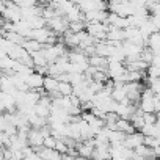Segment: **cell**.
<instances>
[{
    "label": "cell",
    "instance_id": "16",
    "mask_svg": "<svg viewBox=\"0 0 160 160\" xmlns=\"http://www.w3.org/2000/svg\"><path fill=\"white\" fill-rule=\"evenodd\" d=\"M22 46H24L30 53H33V52H36V50H41V49H42V44H41L39 41L33 39V38H27V39L22 42Z\"/></svg>",
    "mask_w": 160,
    "mask_h": 160
},
{
    "label": "cell",
    "instance_id": "12",
    "mask_svg": "<svg viewBox=\"0 0 160 160\" xmlns=\"http://www.w3.org/2000/svg\"><path fill=\"white\" fill-rule=\"evenodd\" d=\"M124 144L130 149H135L137 146L140 144H144V133L140 132V130H135L132 133H126V138H124Z\"/></svg>",
    "mask_w": 160,
    "mask_h": 160
},
{
    "label": "cell",
    "instance_id": "3",
    "mask_svg": "<svg viewBox=\"0 0 160 160\" xmlns=\"http://www.w3.org/2000/svg\"><path fill=\"white\" fill-rule=\"evenodd\" d=\"M105 71H107V74H108V77L112 80H119L126 74L127 68H126L124 61H118V60H110L108 58V64H107Z\"/></svg>",
    "mask_w": 160,
    "mask_h": 160
},
{
    "label": "cell",
    "instance_id": "25",
    "mask_svg": "<svg viewBox=\"0 0 160 160\" xmlns=\"http://www.w3.org/2000/svg\"><path fill=\"white\" fill-rule=\"evenodd\" d=\"M55 143H57V138L50 133V135H46V137H44L42 146H46V148H55Z\"/></svg>",
    "mask_w": 160,
    "mask_h": 160
},
{
    "label": "cell",
    "instance_id": "34",
    "mask_svg": "<svg viewBox=\"0 0 160 160\" xmlns=\"http://www.w3.org/2000/svg\"><path fill=\"white\" fill-rule=\"evenodd\" d=\"M0 75H2V71H0Z\"/></svg>",
    "mask_w": 160,
    "mask_h": 160
},
{
    "label": "cell",
    "instance_id": "26",
    "mask_svg": "<svg viewBox=\"0 0 160 160\" xmlns=\"http://www.w3.org/2000/svg\"><path fill=\"white\" fill-rule=\"evenodd\" d=\"M143 118H144V124H154L157 121V115L155 113H144L143 112Z\"/></svg>",
    "mask_w": 160,
    "mask_h": 160
},
{
    "label": "cell",
    "instance_id": "15",
    "mask_svg": "<svg viewBox=\"0 0 160 160\" xmlns=\"http://www.w3.org/2000/svg\"><path fill=\"white\" fill-rule=\"evenodd\" d=\"M116 129L121 130V132H124V133H132V132H135V127L132 126L130 119H126V118H119V119H118Z\"/></svg>",
    "mask_w": 160,
    "mask_h": 160
},
{
    "label": "cell",
    "instance_id": "27",
    "mask_svg": "<svg viewBox=\"0 0 160 160\" xmlns=\"http://www.w3.org/2000/svg\"><path fill=\"white\" fill-rule=\"evenodd\" d=\"M35 5H38V0H21V3H19L21 8H30Z\"/></svg>",
    "mask_w": 160,
    "mask_h": 160
},
{
    "label": "cell",
    "instance_id": "32",
    "mask_svg": "<svg viewBox=\"0 0 160 160\" xmlns=\"http://www.w3.org/2000/svg\"><path fill=\"white\" fill-rule=\"evenodd\" d=\"M7 2H13V3H18V5H19L21 0H7Z\"/></svg>",
    "mask_w": 160,
    "mask_h": 160
},
{
    "label": "cell",
    "instance_id": "29",
    "mask_svg": "<svg viewBox=\"0 0 160 160\" xmlns=\"http://www.w3.org/2000/svg\"><path fill=\"white\" fill-rule=\"evenodd\" d=\"M71 2H72L74 5H77V7H78L80 3H82V2H83V0H71Z\"/></svg>",
    "mask_w": 160,
    "mask_h": 160
},
{
    "label": "cell",
    "instance_id": "4",
    "mask_svg": "<svg viewBox=\"0 0 160 160\" xmlns=\"http://www.w3.org/2000/svg\"><path fill=\"white\" fill-rule=\"evenodd\" d=\"M2 16H3V19L8 21V22H18V21L22 19V8H21L18 3L7 2L5 10L2 11Z\"/></svg>",
    "mask_w": 160,
    "mask_h": 160
},
{
    "label": "cell",
    "instance_id": "6",
    "mask_svg": "<svg viewBox=\"0 0 160 160\" xmlns=\"http://www.w3.org/2000/svg\"><path fill=\"white\" fill-rule=\"evenodd\" d=\"M124 88H126V94H127V99L133 104H137L140 101V96H141V90H143V85L141 82H126L124 83Z\"/></svg>",
    "mask_w": 160,
    "mask_h": 160
},
{
    "label": "cell",
    "instance_id": "1",
    "mask_svg": "<svg viewBox=\"0 0 160 160\" xmlns=\"http://www.w3.org/2000/svg\"><path fill=\"white\" fill-rule=\"evenodd\" d=\"M108 24L107 22H98V21H93V22H87L85 25V30L96 39V41H102L107 38V32H108Z\"/></svg>",
    "mask_w": 160,
    "mask_h": 160
},
{
    "label": "cell",
    "instance_id": "21",
    "mask_svg": "<svg viewBox=\"0 0 160 160\" xmlns=\"http://www.w3.org/2000/svg\"><path fill=\"white\" fill-rule=\"evenodd\" d=\"M85 25H87V22H83V21L69 22L68 30H69V32H72V33H77V32H82V30H85Z\"/></svg>",
    "mask_w": 160,
    "mask_h": 160
},
{
    "label": "cell",
    "instance_id": "33",
    "mask_svg": "<svg viewBox=\"0 0 160 160\" xmlns=\"http://www.w3.org/2000/svg\"><path fill=\"white\" fill-rule=\"evenodd\" d=\"M105 2H110V0H105Z\"/></svg>",
    "mask_w": 160,
    "mask_h": 160
},
{
    "label": "cell",
    "instance_id": "24",
    "mask_svg": "<svg viewBox=\"0 0 160 160\" xmlns=\"http://www.w3.org/2000/svg\"><path fill=\"white\" fill-rule=\"evenodd\" d=\"M148 77H151V78H154V77H160V66L149 64V66H148Z\"/></svg>",
    "mask_w": 160,
    "mask_h": 160
},
{
    "label": "cell",
    "instance_id": "17",
    "mask_svg": "<svg viewBox=\"0 0 160 160\" xmlns=\"http://www.w3.org/2000/svg\"><path fill=\"white\" fill-rule=\"evenodd\" d=\"M27 22H28V25H30V28H41V27H46L47 25V21L41 16V14H38V16H33V18H30V19H25Z\"/></svg>",
    "mask_w": 160,
    "mask_h": 160
},
{
    "label": "cell",
    "instance_id": "5",
    "mask_svg": "<svg viewBox=\"0 0 160 160\" xmlns=\"http://www.w3.org/2000/svg\"><path fill=\"white\" fill-rule=\"evenodd\" d=\"M47 27H49L52 32H55V33H64V32L68 30V27H69V22H68V19H66L64 16L55 14L52 19L47 21Z\"/></svg>",
    "mask_w": 160,
    "mask_h": 160
},
{
    "label": "cell",
    "instance_id": "10",
    "mask_svg": "<svg viewBox=\"0 0 160 160\" xmlns=\"http://www.w3.org/2000/svg\"><path fill=\"white\" fill-rule=\"evenodd\" d=\"M58 78L53 77V75H44V87L42 90L50 96V98H55V96H61L58 93Z\"/></svg>",
    "mask_w": 160,
    "mask_h": 160
},
{
    "label": "cell",
    "instance_id": "31",
    "mask_svg": "<svg viewBox=\"0 0 160 160\" xmlns=\"http://www.w3.org/2000/svg\"><path fill=\"white\" fill-rule=\"evenodd\" d=\"M0 158H5V152H3V148H0Z\"/></svg>",
    "mask_w": 160,
    "mask_h": 160
},
{
    "label": "cell",
    "instance_id": "9",
    "mask_svg": "<svg viewBox=\"0 0 160 160\" xmlns=\"http://www.w3.org/2000/svg\"><path fill=\"white\" fill-rule=\"evenodd\" d=\"M25 83L28 85L30 90H42V87H44V74H41L38 71L30 72L25 77Z\"/></svg>",
    "mask_w": 160,
    "mask_h": 160
},
{
    "label": "cell",
    "instance_id": "30",
    "mask_svg": "<svg viewBox=\"0 0 160 160\" xmlns=\"http://www.w3.org/2000/svg\"><path fill=\"white\" fill-rule=\"evenodd\" d=\"M52 0H38V3H42V5H46V3H50Z\"/></svg>",
    "mask_w": 160,
    "mask_h": 160
},
{
    "label": "cell",
    "instance_id": "14",
    "mask_svg": "<svg viewBox=\"0 0 160 160\" xmlns=\"http://www.w3.org/2000/svg\"><path fill=\"white\" fill-rule=\"evenodd\" d=\"M64 18L68 19V22H75V21H83V11L80 10V7L74 5L66 14Z\"/></svg>",
    "mask_w": 160,
    "mask_h": 160
},
{
    "label": "cell",
    "instance_id": "19",
    "mask_svg": "<svg viewBox=\"0 0 160 160\" xmlns=\"http://www.w3.org/2000/svg\"><path fill=\"white\" fill-rule=\"evenodd\" d=\"M124 138H126V133L121 132V130H110V135H108V141L110 144H118V143H124Z\"/></svg>",
    "mask_w": 160,
    "mask_h": 160
},
{
    "label": "cell",
    "instance_id": "22",
    "mask_svg": "<svg viewBox=\"0 0 160 160\" xmlns=\"http://www.w3.org/2000/svg\"><path fill=\"white\" fill-rule=\"evenodd\" d=\"M144 144L154 149V148H157V146L160 144V141H158L154 135H144Z\"/></svg>",
    "mask_w": 160,
    "mask_h": 160
},
{
    "label": "cell",
    "instance_id": "20",
    "mask_svg": "<svg viewBox=\"0 0 160 160\" xmlns=\"http://www.w3.org/2000/svg\"><path fill=\"white\" fill-rule=\"evenodd\" d=\"M72 91H74V87L71 82H60L58 83V93L61 96H69V94H72Z\"/></svg>",
    "mask_w": 160,
    "mask_h": 160
},
{
    "label": "cell",
    "instance_id": "28",
    "mask_svg": "<svg viewBox=\"0 0 160 160\" xmlns=\"http://www.w3.org/2000/svg\"><path fill=\"white\" fill-rule=\"evenodd\" d=\"M3 24H5V19H3L2 13H0V35H2V27H3Z\"/></svg>",
    "mask_w": 160,
    "mask_h": 160
},
{
    "label": "cell",
    "instance_id": "11",
    "mask_svg": "<svg viewBox=\"0 0 160 160\" xmlns=\"http://www.w3.org/2000/svg\"><path fill=\"white\" fill-rule=\"evenodd\" d=\"M27 140H28V146L38 149V148H41L42 143H44V135H42L41 129L30 127V129H28V133H27Z\"/></svg>",
    "mask_w": 160,
    "mask_h": 160
},
{
    "label": "cell",
    "instance_id": "23",
    "mask_svg": "<svg viewBox=\"0 0 160 160\" xmlns=\"http://www.w3.org/2000/svg\"><path fill=\"white\" fill-rule=\"evenodd\" d=\"M55 149H57L58 152L64 154V152H68V151H69V146L66 144V141H64V140H58V138H57V143H55Z\"/></svg>",
    "mask_w": 160,
    "mask_h": 160
},
{
    "label": "cell",
    "instance_id": "18",
    "mask_svg": "<svg viewBox=\"0 0 160 160\" xmlns=\"http://www.w3.org/2000/svg\"><path fill=\"white\" fill-rule=\"evenodd\" d=\"M140 108H141L144 113H155L154 98H149V99H140Z\"/></svg>",
    "mask_w": 160,
    "mask_h": 160
},
{
    "label": "cell",
    "instance_id": "13",
    "mask_svg": "<svg viewBox=\"0 0 160 160\" xmlns=\"http://www.w3.org/2000/svg\"><path fill=\"white\" fill-rule=\"evenodd\" d=\"M108 25H113V27H118V28H126L129 27V19L127 18H122L116 13H110L108 11V16H107V21H105Z\"/></svg>",
    "mask_w": 160,
    "mask_h": 160
},
{
    "label": "cell",
    "instance_id": "7",
    "mask_svg": "<svg viewBox=\"0 0 160 160\" xmlns=\"http://www.w3.org/2000/svg\"><path fill=\"white\" fill-rule=\"evenodd\" d=\"M75 149H77V154H78L80 157H93V151H94V138L77 141Z\"/></svg>",
    "mask_w": 160,
    "mask_h": 160
},
{
    "label": "cell",
    "instance_id": "2",
    "mask_svg": "<svg viewBox=\"0 0 160 160\" xmlns=\"http://www.w3.org/2000/svg\"><path fill=\"white\" fill-rule=\"evenodd\" d=\"M30 38L39 41L41 44H53L57 42V35L52 32L49 27H41V28H32Z\"/></svg>",
    "mask_w": 160,
    "mask_h": 160
},
{
    "label": "cell",
    "instance_id": "8",
    "mask_svg": "<svg viewBox=\"0 0 160 160\" xmlns=\"http://www.w3.org/2000/svg\"><path fill=\"white\" fill-rule=\"evenodd\" d=\"M80 116H82V118H83V119H85V121L90 124V127L93 129L94 135H96V133H98V132H99V130H101L104 126H105L104 119H102V118H99V116H96V115H94L91 110H90V112H83V113L80 115Z\"/></svg>",
    "mask_w": 160,
    "mask_h": 160
}]
</instances>
